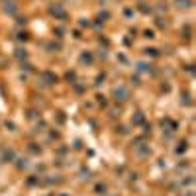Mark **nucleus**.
Returning a JSON list of instances; mask_svg holds the SVG:
<instances>
[{
	"label": "nucleus",
	"instance_id": "1",
	"mask_svg": "<svg viewBox=\"0 0 196 196\" xmlns=\"http://www.w3.org/2000/svg\"><path fill=\"white\" fill-rule=\"evenodd\" d=\"M114 94L118 96L120 100H128V96H130V92H128V88H124V86H120V88H116L114 90Z\"/></svg>",
	"mask_w": 196,
	"mask_h": 196
},
{
	"label": "nucleus",
	"instance_id": "2",
	"mask_svg": "<svg viewBox=\"0 0 196 196\" xmlns=\"http://www.w3.org/2000/svg\"><path fill=\"white\" fill-rule=\"evenodd\" d=\"M51 14H55V16H65V12H63L61 6H51Z\"/></svg>",
	"mask_w": 196,
	"mask_h": 196
},
{
	"label": "nucleus",
	"instance_id": "3",
	"mask_svg": "<svg viewBox=\"0 0 196 196\" xmlns=\"http://www.w3.org/2000/svg\"><path fill=\"white\" fill-rule=\"evenodd\" d=\"M178 8H190V0H177Z\"/></svg>",
	"mask_w": 196,
	"mask_h": 196
},
{
	"label": "nucleus",
	"instance_id": "4",
	"mask_svg": "<svg viewBox=\"0 0 196 196\" xmlns=\"http://www.w3.org/2000/svg\"><path fill=\"white\" fill-rule=\"evenodd\" d=\"M81 61H82V63H92V55H90V53H82Z\"/></svg>",
	"mask_w": 196,
	"mask_h": 196
},
{
	"label": "nucleus",
	"instance_id": "5",
	"mask_svg": "<svg viewBox=\"0 0 196 196\" xmlns=\"http://www.w3.org/2000/svg\"><path fill=\"white\" fill-rule=\"evenodd\" d=\"M135 124H141V122H143V116H141V112H137V116H135Z\"/></svg>",
	"mask_w": 196,
	"mask_h": 196
},
{
	"label": "nucleus",
	"instance_id": "6",
	"mask_svg": "<svg viewBox=\"0 0 196 196\" xmlns=\"http://www.w3.org/2000/svg\"><path fill=\"white\" fill-rule=\"evenodd\" d=\"M96 190H98V194H104V190H106V186H104V184H102V186H100V184H98V186H96Z\"/></svg>",
	"mask_w": 196,
	"mask_h": 196
}]
</instances>
